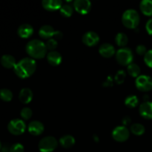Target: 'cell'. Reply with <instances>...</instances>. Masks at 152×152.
Masks as SVG:
<instances>
[{"mask_svg": "<svg viewBox=\"0 0 152 152\" xmlns=\"http://www.w3.org/2000/svg\"><path fill=\"white\" fill-rule=\"evenodd\" d=\"M36 69L37 62L35 59L31 57H25L20 59L13 68L16 75L21 79H27L31 77Z\"/></svg>", "mask_w": 152, "mask_h": 152, "instance_id": "1", "label": "cell"}, {"mask_svg": "<svg viewBox=\"0 0 152 152\" xmlns=\"http://www.w3.org/2000/svg\"><path fill=\"white\" fill-rule=\"evenodd\" d=\"M26 53L32 59H42L47 55V48L45 43L39 39H32L25 46Z\"/></svg>", "mask_w": 152, "mask_h": 152, "instance_id": "2", "label": "cell"}, {"mask_svg": "<svg viewBox=\"0 0 152 152\" xmlns=\"http://www.w3.org/2000/svg\"><path fill=\"white\" fill-rule=\"evenodd\" d=\"M140 22L139 13L134 9H128L122 15V23L129 29H136Z\"/></svg>", "mask_w": 152, "mask_h": 152, "instance_id": "3", "label": "cell"}, {"mask_svg": "<svg viewBox=\"0 0 152 152\" xmlns=\"http://www.w3.org/2000/svg\"><path fill=\"white\" fill-rule=\"evenodd\" d=\"M115 57L117 62L123 66H128L132 63L134 59V54L129 48H120L116 51Z\"/></svg>", "mask_w": 152, "mask_h": 152, "instance_id": "4", "label": "cell"}, {"mask_svg": "<svg viewBox=\"0 0 152 152\" xmlns=\"http://www.w3.org/2000/svg\"><path fill=\"white\" fill-rule=\"evenodd\" d=\"M58 145V141L54 137L47 136L42 138L38 144L40 152H53Z\"/></svg>", "mask_w": 152, "mask_h": 152, "instance_id": "5", "label": "cell"}, {"mask_svg": "<svg viewBox=\"0 0 152 152\" xmlns=\"http://www.w3.org/2000/svg\"><path fill=\"white\" fill-rule=\"evenodd\" d=\"M27 126L23 120L21 119H13L10 120L7 124V130L11 134L18 136L21 135L25 132Z\"/></svg>", "mask_w": 152, "mask_h": 152, "instance_id": "6", "label": "cell"}, {"mask_svg": "<svg viewBox=\"0 0 152 152\" xmlns=\"http://www.w3.org/2000/svg\"><path fill=\"white\" fill-rule=\"evenodd\" d=\"M135 86L140 91H150L152 90V77L145 74L140 75L135 80Z\"/></svg>", "mask_w": 152, "mask_h": 152, "instance_id": "7", "label": "cell"}, {"mask_svg": "<svg viewBox=\"0 0 152 152\" xmlns=\"http://www.w3.org/2000/svg\"><path fill=\"white\" fill-rule=\"evenodd\" d=\"M111 137L118 142H123L130 137V131L124 126H119L114 128L111 132Z\"/></svg>", "mask_w": 152, "mask_h": 152, "instance_id": "8", "label": "cell"}, {"mask_svg": "<svg viewBox=\"0 0 152 152\" xmlns=\"http://www.w3.org/2000/svg\"><path fill=\"white\" fill-rule=\"evenodd\" d=\"M73 7L77 13L86 15L91 9V2L89 0H75L73 3Z\"/></svg>", "mask_w": 152, "mask_h": 152, "instance_id": "9", "label": "cell"}, {"mask_svg": "<svg viewBox=\"0 0 152 152\" xmlns=\"http://www.w3.org/2000/svg\"><path fill=\"white\" fill-rule=\"evenodd\" d=\"M83 44L88 47H92L97 45L99 42V37L94 31H87L82 37Z\"/></svg>", "mask_w": 152, "mask_h": 152, "instance_id": "10", "label": "cell"}, {"mask_svg": "<svg viewBox=\"0 0 152 152\" xmlns=\"http://www.w3.org/2000/svg\"><path fill=\"white\" fill-rule=\"evenodd\" d=\"M27 129L28 132L33 136H39L42 134L45 130L44 125L38 120H33L30 122Z\"/></svg>", "mask_w": 152, "mask_h": 152, "instance_id": "11", "label": "cell"}, {"mask_svg": "<svg viewBox=\"0 0 152 152\" xmlns=\"http://www.w3.org/2000/svg\"><path fill=\"white\" fill-rule=\"evenodd\" d=\"M140 115L145 120H152V102L147 101L140 105Z\"/></svg>", "mask_w": 152, "mask_h": 152, "instance_id": "12", "label": "cell"}, {"mask_svg": "<svg viewBox=\"0 0 152 152\" xmlns=\"http://www.w3.org/2000/svg\"><path fill=\"white\" fill-rule=\"evenodd\" d=\"M99 53L105 58H110L116 53L115 48L112 44L108 42L102 43L99 48Z\"/></svg>", "mask_w": 152, "mask_h": 152, "instance_id": "13", "label": "cell"}, {"mask_svg": "<svg viewBox=\"0 0 152 152\" xmlns=\"http://www.w3.org/2000/svg\"><path fill=\"white\" fill-rule=\"evenodd\" d=\"M17 34L22 39H28L34 34V28L28 23L22 24L17 29Z\"/></svg>", "mask_w": 152, "mask_h": 152, "instance_id": "14", "label": "cell"}, {"mask_svg": "<svg viewBox=\"0 0 152 152\" xmlns=\"http://www.w3.org/2000/svg\"><path fill=\"white\" fill-rule=\"evenodd\" d=\"M46 57H47L48 62L52 66H58L62 62V55L56 50L49 51L46 55Z\"/></svg>", "mask_w": 152, "mask_h": 152, "instance_id": "15", "label": "cell"}, {"mask_svg": "<svg viewBox=\"0 0 152 152\" xmlns=\"http://www.w3.org/2000/svg\"><path fill=\"white\" fill-rule=\"evenodd\" d=\"M62 4H63L61 0H43L42 1V7L48 11H55L59 10Z\"/></svg>", "mask_w": 152, "mask_h": 152, "instance_id": "16", "label": "cell"}, {"mask_svg": "<svg viewBox=\"0 0 152 152\" xmlns=\"http://www.w3.org/2000/svg\"><path fill=\"white\" fill-rule=\"evenodd\" d=\"M54 28L49 25H44L39 30V36L44 39H49L53 37L54 35Z\"/></svg>", "mask_w": 152, "mask_h": 152, "instance_id": "17", "label": "cell"}, {"mask_svg": "<svg viewBox=\"0 0 152 152\" xmlns=\"http://www.w3.org/2000/svg\"><path fill=\"white\" fill-rule=\"evenodd\" d=\"M33 91L29 88H24L21 89L19 94V99L22 103L28 104L33 99Z\"/></svg>", "mask_w": 152, "mask_h": 152, "instance_id": "18", "label": "cell"}, {"mask_svg": "<svg viewBox=\"0 0 152 152\" xmlns=\"http://www.w3.org/2000/svg\"><path fill=\"white\" fill-rule=\"evenodd\" d=\"M0 63L4 68L10 69V68H14L17 62L14 56L10 54H4L0 59Z\"/></svg>", "mask_w": 152, "mask_h": 152, "instance_id": "19", "label": "cell"}, {"mask_svg": "<svg viewBox=\"0 0 152 152\" xmlns=\"http://www.w3.org/2000/svg\"><path fill=\"white\" fill-rule=\"evenodd\" d=\"M59 142L64 148H70L75 144V139L72 135L66 134L59 138Z\"/></svg>", "mask_w": 152, "mask_h": 152, "instance_id": "20", "label": "cell"}, {"mask_svg": "<svg viewBox=\"0 0 152 152\" xmlns=\"http://www.w3.org/2000/svg\"><path fill=\"white\" fill-rule=\"evenodd\" d=\"M140 9L144 15L152 16V0H142L140 3Z\"/></svg>", "mask_w": 152, "mask_h": 152, "instance_id": "21", "label": "cell"}, {"mask_svg": "<svg viewBox=\"0 0 152 152\" xmlns=\"http://www.w3.org/2000/svg\"><path fill=\"white\" fill-rule=\"evenodd\" d=\"M129 42V37L125 33L120 32L116 35L115 37V42L119 47L124 48Z\"/></svg>", "mask_w": 152, "mask_h": 152, "instance_id": "22", "label": "cell"}, {"mask_svg": "<svg viewBox=\"0 0 152 152\" xmlns=\"http://www.w3.org/2000/svg\"><path fill=\"white\" fill-rule=\"evenodd\" d=\"M130 132L136 136H141L145 132V128L141 123H134L131 125Z\"/></svg>", "mask_w": 152, "mask_h": 152, "instance_id": "23", "label": "cell"}, {"mask_svg": "<svg viewBox=\"0 0 152 152\" xmlns=\"http://www.w3.org/2000/svg\"><path fill=\"white\" fill-rule=\"evenodd\" d=\"M140 68L139 65L136 63H131L127 66V72L131 77H137L140 75Z\"/></svg>", "mask_w": 152, "mask_h": 152, "instance_id": "24", "label": "cell"}, {"mask_svg": "<svg viewBox=\"0 0 152 152\" xmlns=\"http://www.w3.org/2000/svg\"><path fill=\"white\" fill-rule=\"evenodd\" d=\"M138 104H139V99H138L137 96L134 94L129 95L125 99V105L129 108H135V107L137 106Z\"/></svg>", "mask_w": 152, "mask_h": 152, "instance_id": "25", "label": "cell"}, {"mask_svg": "<svg viewBox=\"0 0 152 152\" xmlns=\"http://www.w3.org/2000/svg\"><path fill=\"white\" fill-rule=\"evenodd\" d=\"M74 7L70 4H64L59 9V13L64 17H70L74 13Z\"/></svg>", "mask_w": 152, "mask_h": 152, "instance_id": "26", "label": "cell"}, {"mask_svg": "<svg viewBox=\"0 0 152 152\" xmlns=\"http://www.w3.org/2000/svg\"><path fill=\"white\" fill-rule=\"evenodd\" d=\"M0 99L4 102H10L13 99V93L8 88H2L0 90Z\"/></svg>", "mask_w": 152, "mask_h": 152, "instance_id": "27", "label": "cell"}, {"mask_svg": "<svg viewBox=\"0 0 152 152\" xmlns=\"http://www.w3.org/2000/svg\"><path fill=\"white\" fill-rule=\"evenodd\" d=\"M32 115V110L30 108H28V107H25L20 111V116L22 117V119H23L24 120H28L29 119L31 118Z\"/></svg>", "mask_w": 152, "mask_h": 152, "instance_id": "28", "label": "cell"}, {"mask_svg": "<svg viewBox=\"0 0 152 152\" xmlns=\"http://www.w3.org/2000/svg\"><path fill=\"white\" fill-rule=\"evenodd\" d=\"M126 77V71L123 70H120L117 72L115 77H114V80L117 84H122L124 83L125 79Z\"/></svg>", "mask_w": 152, "mask_h": 152, "instance_id": "29", "label": "cell"}, {"mask_svg": "<svg viewBox=\"0 0 152 152\" xmlns=\"http://www.w3.org/2000/svg\"><path fill=\"white\" fill-rule=\"evenodd\" d=\"M45 45L48 50H49L50 51L55 50V49L56 48V47H57L58 45L57 40H56L53 38L49 39H48L47 42H45Z\"/></svg>", "mask_w": 152, "mask_h": 152, "instance_id": "30", "label": "cell"}, {"mask_svg": "<svg viewBox=\"0 0 152 152\" xmlns=\"http://www.w3.org/2000/svg\"><path fill=\"white\" fill-rule=\"evenodd\" d=\"M144 62L147 66L152 68V49L148 50L144 55Z\"/></svg>", "mask_w": 152, "mask_h": 152, "instance_id": "31", "label": "cell"}, {"mask_svg": "<svg viewBox=\"0 0 152 152\" xmlns=\"http://www.w3.org/2000/svg\"><path fill=\"white\" fill-rule=\"evenodd\" d=\"M25 151V148L23 145L21 143L16 142V143L13 144L10 148V152H24Z\"/></svg>", "mask_w": 152, "mask_h": 152, "instance_id": "32", "label": "cell"}, {"mask_svg": "<svg viewBox=\"0 0 152 152\" xmlns=\"http://www.w3.org/2000/svg\"><path fill=\"white\" fill-rule=\"evenodd\" d=\"M147 51H148V50H147L146 47H145L144 45H138L136 47V52L138 55H141V56H142V55H145Z\"/></svg>", "mask_w": 152, "mask_h": 152, "instance_id": "33", "label": "cell"}, {"mask_svg": "<svg viewBox=\"0 0 152 152\" xmlns=\"http://www.w3.org/2000/svg\"><path fill=\"white\" fill-rule=\"evenodd\" d=\"M145 30L149 35L152 36V18H150L145 24Z\"/></svg>", "mask_w": 152, "mask_h": 152, "instance_id": "34", "label": "cell"}, {"mask_svg": "<svg viewBox=\"0 0 152 152\" xmlns=\"http://www.w3.org/2000/svg\"><path fill=\"white\" fill-rule=\"evenodd\" d=\"M131 122H132V120H131V117H129V116H126L123 118L122 120V124L124 126H128L131 124Z\"/></svg>", "mask_w": 152, "mask_h": 152, "instance_id": "35", "label": "cell"}, {"mask_svg": "<svg viewBox=\"0 0 152 152\" xmlns=\"http://www.w3.org/2000/svg\"><path fill=\"white\" fill-rule=\"evenodd\" d=\"M63 37V34H62V31H55L54 35H53V39H55L56 40L61 39Z\"/></svg>", "mask_w": 152, "mask_h": 152, "instance_id": "36", "label": "cell"}, {"mask_svg": "<svg viewBox=\"0 0 152 152\" xmlns=\"http://www.w3.org/2000/svg\"><path fill=\"white\" fill-rule=\"evenodd\" d=\"M10 147L7 146V145H4L0 150V152H10Z\"/></svg>", "mask_w": 152, "mask_h": 152, "instance_id": "37", "label": "cell"}, {"mask_svg": "<svg viewBox=\"0 0 152 152\" xmlns=\"http://www.w3.org/2000/svg\"><path fill=\"white\" fill-rule=\"evenodd\" d=\"M93 138H94V140L95 142H97L98 141H99V137H98L97 135H94V136H93Z\"/></svg>", "mask_w": 152, "mask_h": 152, "instance_id": "38", "label": "cell"}, {"mask_svg": "<svg viewBox=\"0 0 152 152\" xmlns=\"http://www.w3.org/2000/svg\"><path fill=\"white\" fill-rule=\"evenodd\" d=\"M1 148H2V145H1V141H0V150L1 149Z\"/></svg>", "mask_w": 152, "mask_h": 152, "instance_id": "39", "label": "cell"}]
</instances>
